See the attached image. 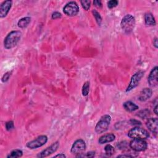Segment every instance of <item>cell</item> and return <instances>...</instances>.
<instances>
[{
	"instance_id": "cell-5",
	"label": "cell",
	"mask_w": 158,
	"mask_h": 158,
	"mask_svg": "<svg viewBox=\"0 0 158 158\" xmlns=\"http://www.w3.org/2000/svg\"><path fill=\"white\" fill-rule=\"evenodd\" d=\"M129 146L132 150L135 151L140 152L146 150L148 144L146 141L143 139H133L129 144Z\"/></svg>"
},
{
	"instance_id": "cell-11",
	"label": "cell",
	"mask_w": 158,
	"mask_h": 158,
	"mask_svg": "<svg viewBox=\"0 0 158 158\" xmlns=\"http://www.w3.org/2000/svg\"><path fill=\"white\" fill-rule=\"evenodd\" d=\"M12 3V1L10 0L5 1L2 3L0 6V18H3L6 16L11 8Z\"/></svg>"
},
{
	"instance_id": "cell-25",
	"label": "cell",
	"mask_w": 158,
	"mask_h": 158,
	"mask_svg": "<svg viewBox=\"0 0 158 158\" xmlns=\"http://www.w3.org/2000/svg\"><path fill=\"white\" fill-rule=\"evenodd\" d=\"M81 3L85 10L88 11L90 8V2L88 0H82L81 2Z\"/></svg>"
},
{
	"instance_id": "cell-30",
	"label": "cell",
	"mask_w": 158,
	"mask_h": 158,
	"mask_svg": "<svg viewBox=\"0 0 158 158\" xmlns=\"http://www.w3.org/2000/svg\"><path fill=\"white\" fill-rule=\"evenodd\" d=\"M93 4H94V6L97 7V8H102V6H103L101 2L100 1V0H95V1H94Z\"/></svg>"
},
{
	"instance_id": "cell-3",
	"label": "cell",
	"mask_w": 158,
	"mask_h": 158,
	"mask_svg": "<svg viewBox=\"0 0 158 158\" xmlns=\"http://www.w3.org/2000/svg\"><path fill=\"white\" fill-rule=\"evenodd\" d=\"M111 117L109 115L106 114L101 117L95 127V131L97 133H102L106 132L109 128Z\"/></svg>"
},
{
	"instance_id": "cell-32",
	"label": "cell",
	"mask_w": 158,
	"mask_h": 158,
	"mask_svg": "<svg viewBox=\"0 0 158 158\" xmlns=\"http://www.w3.org/2000/svg\"><path fill=\"white\" fill-rule=\"evenodd\" d=\"M153 46L155 47L156 48H157L158 44H157V38H155L153 40Z\"/></svg>"
},
{
	"instance_id": "cell-1",
	"label": "cell",
	"mask_w": 158,
	"mask_h": 158,
	"mask_svg": "<svg viewBox=\"0 0 158 158\" xmlns=\"http://www.w3.org/2000/svg\"><path fill=\"white\" fill-rule=\"evenodd\" d=\"M22 37L20 31H12L6 36L4 40V46L7 50L12 49L18 44Z\"/></svg>"
},
{
	"instance_id": "cell-14",
	"label": "cell",
	"mask_w": 158,
	"mask_h": 158,
	"mask_svg": "<svg viewBox=\"0 0 158 158\" xmlns=\"http://www.w3.org/2000/svg\"><path fill=\"white\" fill-rule=\"evenodd\" d=\"M152 90L150 88H145L142 90L138 97V99L141 101H145L150 99L152 96Z\"/></svg>"
},
{
	"instance_id": "cell-34",
	"label": "cell",
	"mask_w": 158,
	"mask_h": 158,
	"mask_svg": "<svg viewBox=\"0 0 158 158\" xmlns=\"http://www.w3.org/2000/svg\"><path fill=\"white\" fill-rule=\"evenodd\" d=\"M157 107H158V106H157V105H156L155 107H154V113L156 114V115H157Z\"/></svg>"
},
{
	"instance_id": "cell-29",
	"label": "cell",
	"mask_w": 158,
	"mask_h": 158,
	"mask_svg": "<svg viewBox=\"0 0 158 158\" xmlns=\"http://www.w3.org/2000/svg\"><path fill=\"white\" fill-rule=\"evenodd\" d=\"M62 17V15L60 12H54L52 15H51V18L53 19H59L61 18Z\"/></svg>"
},
{
	"instance_id": "cell-4",
	"label": "cell",
	"mask_w": 158,
	"mask_h": 158,
	"mask_svg": "<svg viewBox=\"0 0 158 158\" xmlns=\"http://www.w3.org/2000/svg\"><path fill=\"white\" fill-rule=\"evenodd\" d=\"M128 136L132 139L145 140L150 137V134L145 129L139 127H135L129 132Z\"/></svg>"
},
{
	"instance_id": "cell-7",
	"label": "cell",
	"mask_w": 158,
	"mask_h": 158,
	"mask_svg": "<svg viewBox=\"0 0 158 158\" xmlns=\"http://www.w3.org/2000/svg\"><path fill=\"white\" fill-rule=\"evenodd\" d=\"M144 76V72L143 71H138L136 72L133 75L132 77L130 84L128 87L126 89V92H128L131 91L132 90L136 88L140 82L141 81V78Z\"/></svg>"
},
{
	"instance_id": "cell-24",
	"label": "cell",
	"mask_w": 158,
	"mask_h": 158,
	"mask_svg": "<svg viewBox=\"0 0 158 158\" xmlns=\"http://www.w3.org/2000/svg\"><path fill=\"white\" fill-rule=\"evenodd\" d=\"M94 154H95V152L94 151H90V152H88L87 153H81L80 154H78L76 156V157H93L94 156Z\"/></svg>"
},
{
	"instance_id": "cell-10",
	"label": "cell",
	"mask_w": 158,
	"mask_h": 158,
	"mask_svg": "<svg viewBox=\"0 0 158 158\" xmlns=\"http://www.w3.org/2000/svg\"><path fill=\"white\" fill-rule=\"evenodd\" d=\"M59 146V143L58 141L55 142L53 145H51L50 146L48 147L47 148H46L45 150H44L43 151H42L41 153H40L38 155L37 157H48L50 155L52 154L53 153H55L58 148Z\"/></svg>"
},
{
	"instance_id": "cell-15",
	"label": "cell",
	"mask_w": 158,
	"mask_h": 158,
	"mask_svg": "<svg viewBox=\"0 0 158 158\" xmlns=\"http://www.w3.org/2000/svg\"><path fill=\"white\" fill-rule=\"evenodd\" d=\"M116 138L115 135L113 133H109V134H106L102 137H101L99 138L98 142L101 145L107 143H110V142L113 141Z\"/></svg>"
},
{
	"instance_id": "cell-13",
	"label": "cell",
	"mask_w": 158,
	"mask_h": 158,
	"mask_svg": "<svg viewBox=\"0 0 158 158\" xmlns=\"http://www.w3.org/2000/svg\"><path fill=\"white\" fill-rule=\"evenodd\" d=\"M157 118H151L146 122V127L153 133L156 135L157 133Z\"/></svg>"
},
{
	"instance_id": "cell-6",
	"label": "cell",
	"mask_w": 158,
	"mask_h": 158,
	"mask_svg": "<svg viewBox=\"0 0 158 158\" xmlns=\"http://www.w3.org/2000/svg\"><path fill=\"white\" fill-rule=\"evenodd\" d=\"M48 141V137L46 135H41L36 139L31 141L27 144V147L30 150H34L44 145Z\"/></svg>"
},
{
	"instance_id": "cell-17",
	"label": "cell",
	"mask_w": 158,
	"mask_h": 158,
	"mask_svg": "<svg viewBox=\"0 0 158 158\" xmlns=\"http://www.w3.org/2000/svg\"><path fill=\"white\" fill-rule=\"evenodd\" d=\"M145 21L147 25H155L156 21L153 15L150 12H147L145 15Z\"/></svg>"
},
{
	"instance_id": "cell-21",
	"label": "cell",
	"mask_w": 158,
	"mask_h": 158,
	"mask_svg": "<svg viewBox=\"0 0 158 158\" xmlns=\"http://www.w3.org/2000/svg\"><path fill=\"white\" fill-rule=\"evenodd\" d=\"M104 151L106 155L110 156H113L115 153L114 148L110 145H107L104 148Z\"/></svg>"
},
{
	"instance_id": "cell-18",
	"label": "cell",
	"mask_w": 158,
	"mask_h": 158,
	"mask_svg": "<svg viewBox=\"0 0 158 158\" xmlns=\"http://www.w3.org/2000/svg\"><path fill=\"white\" fill-rule=\"evenodd\" d=\"M30 21H31V18L29 17H25V18H22L19 21V22L18 23V27L21 28H25L28 25Z\"/></svg>"
},
{
	"instance_id": "cell-16",
	"label": "cell",
	"mask_w": 158,
	"mask_h": 158,
	"mask_svg": "<svg viewBox=\"0 0 158 158\" xmlns=\"http://www.w3.org/2000/svg\"><path fill=\"white\" fill-rule=\"evenodd\" d=\"M123 106L124 109L129 112H133L139 108L137 104L130 101L125 102L123 104Z\"/></svg>"
},
{
	"instance_id": "cell-27",
	"label": "cell",
	"mask_w": 158,
	"mask_h": 158,
	"mask_svg": "<svg viewBox=\"0 0 158 158\" xmlns=\"http://www.w3.org/2000/svg\"><path fill=\"white\" fill-rule=\"evenodd\" d=\"M6 129L8 131H11L14 129V124L13 121H9L6 123Z\"/></svg>"
},
{
	"instance_id": "cell-8",
	"label": "cell",
	"mask_w": 158,
	"mask_h": 158,
	"mask_svg": "<svg viewBox=\"0 0 158 158\" xmlns=\"http://www.w3.org/2000/svg\"><path fill=\"white\" fill-rule=\"evenodd\" d=\"M85 149L86 144L84 140H83L82 139H78L76 140L72 145L71 148V153L73 154L78 155L83 153Z\"/></svg>"
},
{
	"instance_id": "cell-22",
	"label": "cell",
	"mask_w": 158,
	"mask_h": 158,
	"mask_svg": "<svg viewBox=\"0 0 158 158\" xmlns=\"http://www.w3.org/2000/svg\"><path fill=\"white\" fill-rule=\"evenodd\" d=\"M92 13L93 14V16L94 17V18H95V20H96L97 24L99 25H101V24L102 22V18H101V16L100 15V13L96 10H93Z\"/></svg>"
},
{
	"instance_id": "cell-23",
	"label": "cell",
	"mask_w": 158,
	"mask_h": 158,
	"mask_svg": "<svg viewBox=\"0 0 158 158\" xmlns=\"http://www.w3.org/2000/svg\"><path fill=\"white\" fill-rule=\"evenodd\" d=\"M90 91V82H86L84 83L82 87V94L83 96L86 97L88 95V94Z\"/></svg>"
},
{
	"instance_id": "cell-2",
	"label": "cell",
	"mask_w": 158,
	"mask_h": 158,
	"mask_svg": "<svg viewBox=\"0 0 158 158\" xmlns=\"http://www.w3.org/2000/svg\"><path fill=\"white\" fill-rule=\"evenodd\" d=\"M121 27L125 34H130L132 32L135 26V19L130 14H127L123 18L121 23Z\"/></svg>"
},
{
	"instance_id": "cell-12",
	"label": "cell",
	"mask_w": 158,
	"mask_h": 158,
	"mask_svg": "<svg viewBox=\"0 0 158 158\" xmlns=\"http://www.w3.org/2000/svg\"><path fill=\"white\" fill-rule=\"evenodd\" d=\"M157 66L154 67L148 76V82L151 87H155L157 85L158 80H157Z\"/></svg>"
},
{
	"instance_id": "cell-20",
	"label": "cell",
	"mask_w": 158,
	"mask_h": 158,
	"mask_svg": "<svg viewBox=\"0 0 158 158\" xmlns=\"http://www.w3.org/2000/svg\"><path fill=\"white\" fill-rule=\"evenodd\" d=\"M150 110L147 109H145L141 110H140V111H139L137 113V116H138L141 119H143L147 118L150 116Z\"/></svg>"
},
{
	"instance_id": "cell-19",
	"label": "cell",
	"mask_w": 158,
	"mask_h": 158,
	"mask_svg": "<svg viewBox=\"0 0 158 158\" xmlns=\"http://www.w3.org/2000/svg\"><path fill=\"white\" fill-rule=\"evenodd\" d=\"M23 155V152L21 150H14L9 153V154L7 156L8 158H15V157H20Z\"/></svg>"
},
{
	"instance_id": "cell-9",
	"label": "cell",
	"mask_w": 158,
	"mask_h": 158,
	"mask_svg": "<svg viewBox=\"0 0 158 158\" xmlns=\"http://www.w3.org/2000/svg\"><path fill=\"white\" fill-rule=\"evenodd\" d=\"M64 14L68 16H74L79 12V8L76 2H71L66 5L63 8Z\"/></svg>"
},
{
	"instance_id": "cell-31",
	"label": "cell",
	"mask_w": 158,
	"mask_h": 158,
	"mask_svg": "<svg viewBox=\"0 0 158 158\" xmlns=\"http://www.w3.org/2000/svg\"><path fill=\"white\" fill-rule=\"evenodd\" d=\"M130 123H131V125H141V122L140 121H138L136 120H133V119L130 120Z\"/></svg>"
},
{
	"instance_id": "cell-33",
	"label": "cell",
	"mask_w": 158,
	"mask_h": 158,
	"mask_svg": "<svg viewBox=\"0 0 158 158\" xmlns=\"http://www.w3.org/2000/svg\"><path fill=\"white\" fill-rule=\"evenodd\" d=\"M54 157H66V156L64 154L61 153L59 154H57L54 156Z\"/></svg>"
},
{
	"instance_id": "cell-28",
	"label": "cell",
	"mask_w": 158,
	"mask_h": 158,
	"mask_svg": "<svg viewBox=\"0 0 158 158\" xmlns=\"http://www.w3.org/2000/svg\"><path fill=\"white\" fill-rule=\"evenodd\" d=\"M11 73L10 72H6V74H4V75L2 77V82H6L7 81H8V80L9 79V77H11Z\"/></svg>"
},
{
	"instance_id": "cell-26",
	"label": "cell",
	"mask_w": 158,
	"mask_h": 158,
	"mask_svg": "<svg viewBox=\"0 0 158 158\" xmlns=\"http://www.w3.org/2000/svg\"><path fill=\"white\" fill-rule=\"evenodd\" d=\"M118 3L119 2L117 0H110V1H109L107 2V7L109 9L114 8L118 5Z\"/></svg>"
}]
</instances>
